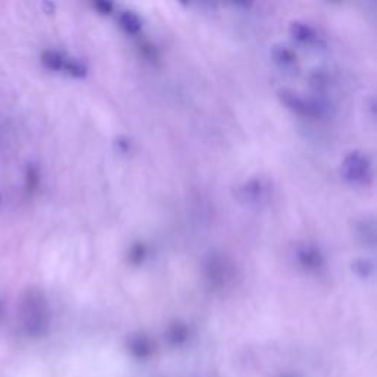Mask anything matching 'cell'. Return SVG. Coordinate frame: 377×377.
Here are the masks:
<instances>
[{"label": "cell", "instance_id": "cell-1", "mask_svg": "<svg viewBox=\"0 0 377 377\" xmlns=\"http://www.w3.org/2000/svg\"><path fill=\"white\" fill-rule=\"evenodd\" d=\"M22 324L30 335H40L47 326V304L42 293H30L22 304Z\"/></svg>", "mask_w": 377, "mask_h": 377}, {"label": "cell", "instance_id": "cell-2", "mask_svg": "<svg viewBox=\"0 0 377 377\" xmlns=\"http://www.w3.org/2000/svg\"><path fill=\"white\" fill-rule=\"evenodd\" d=\"M342 174L353 184H370L373 182V164L365 153L360 150L349 152L342 162Z\"/></svg>", "mask_w": 377, "mask_h": 377}, {"label": "cell", "instance_id": "cell-3", "mask_svg": "<svg viewBox=\"0 0 377 377\" xmlns=\"http://www.w3.org/2000/svg\"><path fill=\"white\" fill-rule=\"evenodd\" d=\"M270 193L271 186L263 177H252L238 187V198L249 205L267 202Z\"/></svg>", "mask_w": 377, "mask_h": 377}, {"label": "cell", "instance_id": "cell-4", "mask_svg": "<svg viewBox=\"0 0 377 377\" xmlns=\"http://www.w3.org/2000/svg\"><path fill=\"white\" fill-rule=\"evenodd\" d=\"M204 270L205 277L214 286H224L233 277V267L221 254H211L207 258Z\"/></svg>", "mask_w": 377, "mask_h": 377}, {"label": "cell", "instance_id": "cell-5", "mask_svg": "<svg viewBox=\"0 0 377 377\" xmlns=\"http://www.w3.org/2000/svg\"><path fill=\"white\" fill-rule=\"evenodd\" d=\"M279 98L290 111H293L295 114H298V115L320 116L323 114V106L320 103L305 99V98L299 96L298 93H295L292 90L279 91Z\"/></svg>", "mask_w": 377, "mask_h": 377}, {"label": "cell", "instance_id": "cell-6", "mask_svg": "<svg viewBox=\"0 0 377 377\" xmlns=\"http://www.w3.org/2000/svg\"><path fill=\"white\" fill-rule=\"evenodd\" d=\"M295 259L306 271H320L324 265V255L313 243H299L295 247Z\"/></svg>", "mask_w": 377, "mask_h": 377}, {"label": "cell", "instance_id": "cell-7", "mask_svg": "<svg viewBox=\"0 0 377 377\" xmlns=\"http://www.w3.org/2000/svg\"><path fill=\"white\" fill-rule=\"evenodd\" d=\"M356 238L365 246L374 247L376 245V221L371 217H362L353 224Z\"/></svg>", "mask_w": 377, "mask_h": 377}, {"label": "cell", "instance_id": "cell-8", "mask_svg": "<svg viewBox=\"0 0 377 377\" xmlns=\"http://www.w3.org/2000/svg\"><path fill=\"white\" fill-rule=\"evenodd\" d=\"M289 33L295 40L305 44H313L318 40V34L314 27L304 21H293L289 26Z\"/></svg>", "mask_w": 377, "mask_h": 377}, {"label": "cell", "instance_id": "cell-9", "mask_svg": "<svg viewBox=\"0 0 377 377\" xmlns=\"http://www.w3.org/2000/svg\"><path fill=\"white\" fill-rule=\"evenodd\" d=\"M271 56H273L274 62L280 65L281 68H290L298 61L297 53H295L290 47L283 46V44L274 46L273 51H271Z\"/></svg>", "mask_w": 377, "mask_h": 377}, {"label": "cell", "instance_id": "cell-10", "mask_svg": "<svg viewBox=\"0 0 377 377\" xmlns=\"http://www.w3.org/2000/svg\"><path fill=\"white\" fill-rule=\"evenodd\" d=\"M118 22H120V27L127 34H137L141 30V21L132 10L121 12V14L118 15Z\"/></svg>", "mask_w": 377, "mask_h": 377}, {"label": "cell", "instance_id": "cell-11", "mask_svg": "<svg viewBox=\"0 0 377 377\" xmlns=\"http://www.w3.org/2000/svg\"><path fill=\"white\" fill-rule=\"evenodd\" d=\"M65 56L58 51H44L42 55V64L51 71H62L65 64Z\"/></svg>", "mask_w": 377, "mask_h": 377}, {"label": "cell", "instance_id": "cell-12", "mask_svg": "<svg viewBox=\"0 0 377 377\" xmlns=\"http://www.w3.org/2000/svg\"><path fill=\"white\" fill-rule=\"evenodd\" d=\"M62 71H65L68 76L76 77V78H82V77H86V74H87L86 65L82 64L81 61H78V59H74V58H67L65 59V64H64Z\"/></svg>", "mask_w": 377, "mask_h": 377}, {"label": "cell", "instance_id": "cell-13", "mask_svg": "<svg viewBox=\"0 0 377 377\" xmlns=\"http://www.w3.org/2000/svg\"><path fill=\"white\" fill-rule=\"evenodd\" d=\"M146 256H148V247H146L145 243L137 242L132 247H130L128 261L132 264H134V265L141 264L146 259Z\"/></svg>", "mask_w": 377, "mask_h": 377}, {"label": "cell", "instance_id": "cell-14", "mask_svg": "<svg viewBox=\"0 0 377 377\" xmlns=\"http://www.w3.org/2000/svg\"><path fill=\"white\" fill-rule=\"evenodd\" d=\"M352 270L360 277H370L374 271V265L367 258H358L352 263Z\"/></svg>", "mask_w": 377, "mask_h": 377}, {"label": "cell", "instance_id": "cell-15", "mask_svg": "<svg viewBox=\"0 0 377 377\" xmlns=\"http://www.w3.org/2000/svg\"><path fill=\"white\" fill-rule=\"evenodd\" d=\"M39 180H40V174H39V170L33 167V165H30L28 167V171H27V187H28V191L31 188H35L39 184Z\"/></svg>", "mask_w": 377, "mask_h": 377}, {"label": "cell", "instance_id": "cell-16", "mask_svg": "<svg viewBox=\"0 0 377 377\" xmlns=\"http://www.w3.org/2000/svg\"><path fill=\"white\" fill-rule=\"evenodd\" d=\"M93 8L96 9L99 12V14L108 15V14H111V12H112L114 5L111 2H105V0H100V2H94Z\"/></svg>", "mask_w": 377, "mask_h": 377}, {"label": "cell", "instance_id": "cell-17", "mask_svg": "<svg viewBox=\"0 0 377 377\" xmlns=\"http://www.w3.org/2000/svg\"><path fill=\"white\" fill-rule=\"evenodd\" d=\"M140 47H141V53H143L145 58L150 59V61H153V59L158 58V52L155 49V46H152L149 43H143Z\"/></svg>", "mask_w": 377, "mask_h": 377}, {"label": "cell", "instance_id": "cell-18", "mask_svg": "<svg viewBox=\"0 0 377 377\" xmlns=\"http://www.w3.org/2000/svg\"><path fill=\"white\" fill-rule=\"evenodd\" d=\"M116 141H118V145H120V149H121L123 152H127V150L130 149V141H128L127 139L120 137V139H118Z\"/></svg>", "mask_w": 377, "mask_h": 377}, {"label": "cell", "instance_id": "cell-19", "mask_svg": "<svg viewBox=\"0 0 377 377\" xmlns=\"http://www.w3.org/2000/svg\"><path fill=\"white\" fill-rule=\"evenodd\" d=\"M0 311H2V304H0Z\"/></svg>", "mask_w": 377, "mask_h": 377}]
</instances>
